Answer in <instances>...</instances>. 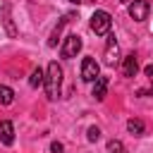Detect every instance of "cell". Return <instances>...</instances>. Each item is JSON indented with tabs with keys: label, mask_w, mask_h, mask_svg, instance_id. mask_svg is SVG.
Masks as SVG:
<instances>
[{
	"label": "cell",
	"mask_w": 153,
	"mask_h": 153,
	"mask_svg": "<svg viewBox=\"0 0 153 153\" xmlns=\"http://www.w3.org/2000/svg\"><path fill=\"white\" fill-rule=\"evenodd\" d=\"M43 88H45V98L48 100H57L60 91H62V67L57 62H50L45 69V79H43Z\"/></svg>",
	"instance_id": "1"
},
{
	"label": "cell",
	"mask_w": 153,
	"mask_h": 153,
	"mask_svg": "<svg viewBox=\"0 0 153 153\" xmlns=\"http://www.w3.org/2000/svg\"><path fill=\"white\" fill-rule=\"evenodd\" d=\"M88 26H91V31H93L96 36H108V33H110V26H112V17H110V12H105V10H96V12L91 14Z\"/></svg>",
	"instance_id": "2"
},
{
	"label": "cell",
	"mask_w": 153,
	"mask_h": 153,
	"mask_svg": "<svg viewBox=\"0 0 153 153\" xmlns=\"http://www.w3.org/2000/svg\"><path fill=\"white\" fill-rule=\"evenodd\" d=\"M81 45H84L81 36H76V33H69V36H67V38L62 41L60 55H62V57H67V60H72V57H76V53L81 50Z\"/></svg>",
	"instance_id": "3"
},
{
	"label": "cell",
	"mask_w": 153,
	"mask_h": 153,
	"mask_svg": "<svg viewBox=\"0 0 153 153\" xmlns=\"http://www.w3.org/2000/svg\"><path fill=\"white\" fill-rule=\"evenodd\" d=\"M98 76H100V65L93 57H84L81 60V79L88 81V84H93Z\"/></svg>",
	"instance_id": "4"
},
{
	"label": "cell",
	"mask_w": 153,
	"mask_h": 153,
	"mask_svg": "<svg viewBox=\"0 0 153 153\" xmlns=\"http://www.w3.org/2000/svg\"><path fill=\"white\" fill-rule=\"evenodd\" d=\"M151 12V2L148 0H131L129 2V17L134 22H146Z\"/></svg>",
	"instance_id": "5"
},
{
	"label": "cell",
	"mask_w": 153,
	"mask_h": 153,
	"mask_svg": "<svg viewBox=\"0 0 153 153\" xmlns=\"http://www.w3.org/2000/svg\"><path fill=\"white\" fill-rule=\"evenodd\" d=\"M105 65L108 67H115L117 60H120V48H117V41H115V33H108V45H105Z\"/></svg>",
	"instance_id": "6"
},
{
	"label": "cell",
	"mask_w": 153,
	"mask_h": 153,
	"mask_svg": "<svg viewBox=\"0 0 153 153\" xmlns=\"http://www.w3.org/2000/svg\"><path fill=\"white\" fill-rule=\"evenodd\" d=\"M0 143L2 146H12L14 143V124L10 120H2L0 122Z\"/></svg>",
	"instance_id": "7"
},
{
	"label": "cell",
	"mask_w": 153,
	"mask_h": 153,
	"mask_svg": "<svg viewBox=\"0 0 153 153\" xmlns=\"http://www.w3.org/2000/svg\"><path fill=\"white\" fill-rule=\"evenodd\" d=\"M122 72H124V76H136V72H139V57H136L134 53L124 55V60H122Z\"/></svg>",
	"instance_id": "8"
},
{
	"label": "cell",
	"mask_w": 153,
	"mask_h": 153,
	"mask_svg": "<svg viewBox=\"0 0 153 153\" xmlns=\"http://www.w3.org/2000/svg\"><path fill=\"white\" fill-rule=\"evenodd\" d=\"M91 96H93L96 100H103V98L108 96V76H98V79L93 81V91H91Z\"/></svg>",
	"instance_id": "9"
},
{
	"label": "cell",
	"mask_w": 153,
	"mask_h": 153,
	"mask_svg": "<svg viewBox=\"0 0 153 153\" xmlns=\"http://www.w3.org/2000/svg\"><path fill=\"white\" fill-rule=\"evenodd\" d=\"M67 22H69V17H62V19L57 22V26L53 29V33H50V38H48V48H55V45H57V38H60V33H62V29H65Z\"/></svg>",
	"instance_id": "10"
},
{
	"label": "cell",
	"mask_w": 153,
	"mask_h": 153,
	"mask_svg": "<svg viewBox=\"0 0 153 153\" xmlns=\"http://www.w3.org/2000/svg\"><path fill=\"white\" fill-rule=\"evenodd\" d=\"M127 131L134 134V136H141V134L146 131V124H143L139 117H131V120H127Z\"/></svg>",
	"instance_id": "11"
},
{
	"label": "cell",
	"mask_w": 153,
	"mask_h": 153,
	"mask_svg": "<svg viewBox=\"0 0 153 153\" xmlns=\"http://www.w3.org/2000/svg\"><path fill=\"white\" fill-rule=\"evenodd\" d=\"M43 79H45V72H43L41 67H36V69L31 72V76H29V86H31V88H38V86H43Z\"/></svg>",
	"instance_id": "12"
},
{
	"label": "cell",
	"mask_w": 153,
	"mask_h": 153,
	"mask_svg": "<svg viewBox=\"0 0 153 153\" xmlns=\"http://www.w3.org/2000/svg\"><path fill=\"white\" fill-rule=\"evenodd\" d=\"M2 12H5V19H2V22H5V29H7V33L14 38V36H17V29H14L12 17H10V5H2Z\"/></svg>",
	"instance_id": "13"
},
{
	"label": "cell",
	"mask_w": 153,
	"mask_h": 153,
	"mask_svg": "<svg viewBox=\"0 0 153 153\" xmlns=\"http://www.w3.org/2000/svg\"><path fill=\"white\" fill-rule=\"evenodd\" d=\"M12 100H14V91H12L10 86L0 84V103H2V105H10Z\"/></svg>",
	"instance_id": "14"
},
{
	"label": "cell",
	"mask_w": 153,
	"mask_h": 153,
	"mask_svg": "<svg viewBox=\"0 0 153 153\" xmlns=\"http://www.w3.org/2000/svg\"><path fill=\"white\" fill-rule=\"evenodd\" d=\"M108 153H124V143H122L120 139L108 141Z\"/></svg>",
	"instance_id": "15"
},
{
	"label": "cell",
	"mask_w": 153,
	"mask_h": 153,
	"mask_svg": "<svg viewBox=\"0 0 153 153\" xmlns=\"http://www.w3.org/2000/svg\"><path fill=\"white\" fill-rule=\"evenodd\" d=\"M86 139H88L91 143H96V141L100 139V129H98V127H88V131H86Z\"/></svg>",
	"instance_id": "16"
},
{
	"label": "cell",
	"mask_w": 153,
	"mask_h": 153,
	"mask_svg": "<svg viewBox=\"0 0 153 153\" xmlns=\"http://www.w3.org/2000/svg\"><path fill=\"white\" fill-rule=\"evenodd\" d=\"M62 151H65V146H62L60 141H53V143H50V153H62Z\"/></svg>",
	"instance_id": "17"
},
{
	"label": "cell",
	"mask_w": 153,
	"mask_h": 153,
	"mask_svg": "<svg viewBox=\"0 0 153 153\" xmlns=\"http://www.w3.org/2000/svg\"><path fill=\"white\" fill-rule=\"evenodd\" d=\"M143 72H146V76H148V81L153 84V65H148V67H146Z\"/></svg>",
	"instance_id": "18"
},
{
	"label": "cell",
	"mask_w": 153,
	"mask_h": 153,
	"mask_svg": "<svg viewBox=\"0 0 153 153\" xmlns=\"http://www.w3.org/2000/svg\"><path fill=\"white\" fill-rule=\"evenodd\" d=\"M136 96H151V91H148V88H139V91H136Z\"/></svg>",
	"instance_id": "19"
},
{
	"label": "cell",
	"mask_w": 153,
	"mask_h": 153,
	"mask_svg": "<svg viewBox=\"0 0 153 153\" xmlns=\"http://www.w3.org/2000/svg\"><path fill=\"white\" fill-rule=\"evenodd\" d=\"M67 2H72V5H76V2H81V0H67Z\"/></svg>",
	"instance_id": "20"
},
{
	"label": "cell",
	"mask_w": 153,
	"mask_h": 153,
	"mask_svg": "<svg viewBox=\"0 0 153 153\" xmlns=\"http://www.w3.org/2000/svg\"><path fill=\"white\" fill-rule=\"evenodd\" d=\"M120 2H127V0H120Z\"/></svg>",
	"instance_id": "21"
}]
</instances>
